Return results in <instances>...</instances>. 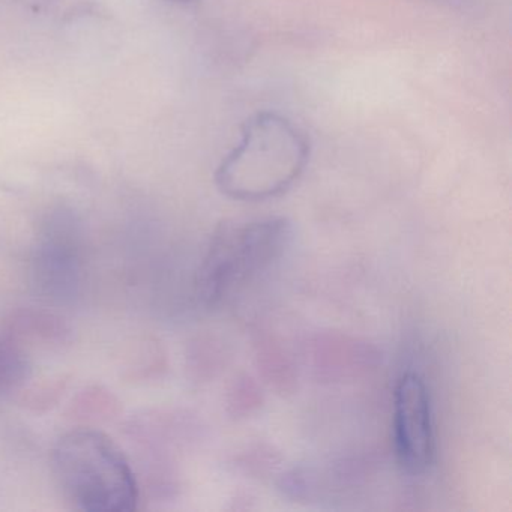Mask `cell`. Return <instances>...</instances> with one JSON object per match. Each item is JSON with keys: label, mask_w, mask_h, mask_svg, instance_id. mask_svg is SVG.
<instances>
[{"label": "cell", "mask_w": 512, "mask_h": 512, "mask_svg": "<svg viewBox=\"0 0 512 512\" xmlns=\"http://www.w3.org/2000/svg\"><path fill=\"white\" fill-rule=\"evenodd\" d=\"M257 359H259V370H262L263 376L268 379V382L274 380L281 388L287 389L289 385L286 380H293V367L286 353L274 343H268V346L259 350Z\"/></svg>", "instance_id": "6"}, {"label": "cell", "mask_w": 512, "mask_h": 512, "mask_svg": "<svg viewBox=\"0 0 512 512\" xmlns=\"http://www.w3.org/2000/svg\"><path fill=\"white\" fill-rule=\"evenodd\" d=\"M454 2H457V0H454Z\"/></svg>", "instance_id": "8"}, {"label": "cell", "mask_w": 512, "mask_h": 512, "mask_svg": "<svg viewBox=\"0 0 512 512\" xmlns=\"http://www.w3.org/2000/svg\"><path fill=\"white\" fill-rule=\"evenodd\" d=\"M394 443L398 463L410 475L430 469L436 452L430 394L424 379L407 371L394 391Z\"/></svg>", "instance_id": "4"}, {"label": "cell", "mask_w": 512, "mask_h": 512, "mask_svg": "<svg viewBox=\"0 0 512 512\" xmlns=\"http://www.w3.org/2000/svg\"><path fill=\"white\" fill-rule=\"evenodd\" d=\"M290 236L292 227L283 217L218 224L197 272L200 302L217 308L233 301L281 259Z\"/></svg>", "instance_id": "2"}, {"label": "cell", "mask_w": 512, "mask_h": 512, "mask_svg": "<svg viewBox=\"0 0 512 512\" xmlns=\"http://www.w3.org/2000/svg\"><path fill=\"white\" fill-rule=\"evenodd\" d=\"M263 394L253 377L241 374L233 380L227 394V407L233 418H248L262 407Z\"/></svg>", "instance_id": "5"}, {"label": "cell", "mask_w": 512, "mask_h": 512, "mask_svg": "<svg viewBox=\"0 0 512 512\" xmlns=\"http://www.w3.org/2000/svg\"><path fill=\"white\" fill-rule=\"evenodd\" d=\"M310 160L307 134L277 112H260L245 122L241 140L221 161L215 184L224 196L262 202L289 190Z\"/></svg>", "instance_id": "1"}, {"label": "cell", "mask_w": 512, "mask_h": 512, "mask_svg": "<svg viewBox=\"0 0 512 512\" xmlns=\"http://www.w3.org/2000/svg\"><path fill=\"white\" fill-rule=\"evenodd\" d=\"M176 2H193V0H176Z\"/></svg>", "instance_id": "7"}, {"label": "cell", "mask_w": 512, "mask_h": 512, "mask_svg": "<svg viewBox=\"0 0 512 512\" xmlns=\"http://www.w3.org/2000/svg\"><path fill=\"white\" fill-rule=\"evenodd\" d=\"M53 473L67 499L88 512H131L139 503L136 473L122 449L92 428L68 431L53 446Z\"/></svg>", "instance_id": "3"}]
</instances>
